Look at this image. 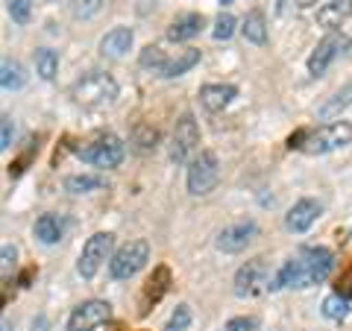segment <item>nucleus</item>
<instances>
[{"instance_id":"obj_1","label":"nucleus","mask_w":352,"mask_h":331,"mask_svg":"<svg viewBox=\"0 0 352 331\" xmlns=\"http://www.w3.org/2000/svg\"><path fill=\"white\" fill-rule=\"evenodd\" d=\"M335 267V255L326 247H305L296 255L279 267L276 273V284L279 288H291V290H305V288H317L323 284Z\"/></svg>"},{"instance_id":"obj_2","label":"nucleus","mask_w":352,"mask_h":331,"mask_svg":"<svg viewBox=\"0 0 352 331\" xmlns=\"http://www.w3.org/2000/svg\"><path fill=\"white\" fill-rule=\"evenodd\" d=\"M71 97L76 106L82 109H103L118 100V82L112 73L106 71H88L74 82Z\"/></svg>"},{"instance_id":"obj_3","label":"nucleus","mask_w":352,"mask_h":331,"mask_svg":"<svg viewBox=\"0 0 352 331\" xmlns=\"http://www.w3.org/2000/svg\"><path fill=\"white\" fill-rule=\"evenodd\" d=\"M346 144H352V124H346V120H332V124H323L317 129H305L300 150L305 156H326V152H335Z\"/></svg>"},{"instance_id":"obj_4","label":"nucleus","mask_w":352,"mask_h":331,"mask_svg":"<svg viewBox=\"0 0 352 331\" xmlns=\"http://www.w3.org/2000/svg\"><path fill=\"white\" fill-rule=\"evenodd\" d=\"M267 290H279V284L264 258H252L235 273V296H241V299L244 296H261Z\"/></svg>"},{"instance_id":"obj_5","label":"nucleus","mask_w":352,"mask_h":331,"mask_svg":"<svg viewBox=\"0 0 352 331\" xmlns=\"http://www.w3.org/2000/svg\"><path fill=\"white\" fill-rule=\"evenodd\" d=\"M147 261H150V244L144 238H135L112 255V261H109V275L118 279V282L132 279L135 273H141L147 267Z\"/></svg>"},{"instance_id":"obj_6","label":"nucleus","mask_w":352,"mask_h":331,"mask_svg":"<svg viewBox=\"0 0 352 331\" xmlns=\"http://www.w3.org/2000/svg\"><path fill=\"white\" fill-rule=\"evenodd\" d=\"M112 244L115 238L109 235V231H97V235H91L82 244V252H80V261H76V273L82 275L85 282H91L97 273H100V267L106 261H112Z\"/></svg>"},{"instance_id":"obj_7","label":"nucleus","mask_w":352,"mask_h":331,"mask_svg":"<svg viewBox=\"0 0 352 331\" xmlns=\"http://www.w3.org/2000/svg\"><path fill=\"white\" fill-rule=\"evenodd\" d=\"M188 194L191 196H206L212 194L220 182V161L212 150H203L200 156H194L188 164Z\"/></svg>"},{"instance_id":"obj_8","label":"nucleus","mask_w":352,"mask_h":331,"mask_svg":"<svg viewBox=\"0 0 352 331\" xmlns=\"http://www.w3.org/2000/svg\"><path fill=\"white\" fill-rule=\"evenodd\" d=\"M124 156H126V147H124V141H120L118 135H100L97 141H91L88 147L80 150V159L85 164H91V168H103V170L118 168V164L124 161Z\"/></svg>"},{"instance_id":"obj_9","label":"nucleus","mask_w":352,"mask_h":331,"mask_svg":"<svg viewBox=\"0 0 352 331\" xmlns=\"http://www.w3.org/2000/svg\"><path fill=\"white\" fill-rule=\"evenodd\" d=\"M109 317H112V305L103 302V299H88V302L74 308L65 328L68 331H94L103 323H109Z\"/></svg>"},{"instance_id":"obj_10","label":"nucleus","mask_w":352,"mask_h":331,"mask_svg":"<svg viewBox=\"0 0 352 331\" xmlns=\"http://www.w3.org/2000/svg\"><path fill=\"white\" fill-rule=\"evenodd\" d=\"M200 144V126H197L194 115H182L176 120V129H173V138H170V159L176 164H185L188 156Z\"/></svg>"},{"instance_id":"obj_11","label":"nucleus","mask_w":352,"mask_h":331,"mask_svg":"<svg viewBox=\"0 0 352 331\" xmlns=\"http://www.w3.org/2000/svg\"><path fill=\"white\" fill-rule=\"evenodd\" d=\"M346 36L344 32H329L323 41H317V47L311 50V56H308V73L311 76H323L326 68L332 65L340 53L346 50Z\"/></svg>"},{"instance_id":"obj_12","label":"nucleus","mask_w":352,"mask_h":331,"mask_svg":"<svg viewBox=\"0 0 352 331\" xmlns=\"http://www.w3.org/2000/svg\"><path fill=\"white\" fill-rule=\"evenodd\" d=\"M256 235H258V226L252 223V220H241V223H232V226H226L223 231H217L214 247L220 252H226V255H235V252H244L252 244V238Z\"/></svg>"},{"instance_id":"obj_13","label":"nucleus","mask_w":352,"mask_h":331,"mask_svg":"<svg viewBox=\"0 0 352 331\" xmlns=\"http://www.w3.org/2000/svg\"><path fill=\"white\" fill-rule=\"evenodd\" d=\"M323 214V205L317 203V200H300V203H294L288 208V214H285V226H288V231H294V235H302V231H308L314 223H317V217Z\"/></svg>"},{"instance_id":"obj_14","label":"nucleus","mask_w":352,"mask_h":331,"mask_svg":"<svg viewBox=\"0 0 352 331\" xmlns=\"http://www.w3.org/2000/svg\"><path fill=\"white\" fill-rule=\"evenodd\" d=\"M197 97H200V106L206 112H223V109L238 97V88L229 85V82H208L200 88Z\"/></svg>"},{"instance_id":"obj_15","label":"nucleus","mask_w":352,"mask_h":331,"mask_svg":"<svg viewBox=\"0 0 352 331\" xmlns=\"http://www.w3.org/2000/svg\"><path fill=\"white\" fill-rule=\"evenodd\" d=\"M170 288V270L168 267H156L153 275L144 282V293H141V314H147Z\"/></svg>"},{"instance_id":"obj_16","label":"nucleus","mask_w":352,"mask_h":331,"mask_svg":"<svg viewBox=\"0 0 352 331\" xmlns=\"http://www.w3.org/2000/svg\"><path fill=\"white\" fill-rule=\"evenodd\" d=\"M349 18H352V0H329V3L317 9V27L332 30V32Z\"/></svg>"},{"instance_id":"obj_17","label":"nucleus","mask_w":352,"mask_h":331,"mask_svg":"<svg viewBox=\"0 0 352 331\" xmlns=\"http://www.w3.org/2000/svg\"><path fill=\"white\" fill-rule=\"evenodd\" d=\"M132 30L129 27H115V30H109L106 36L100 38V53L109 59H124L129 47H132Z\"/></svg>"},{"instance_id":"obj_18","label":"nucleus","mask_w":352,"mask_h":331,"mask_svg":"<svg viewBox=\"0 0 352 331\" xmlns=\"http://www.w3.org/2000/svg\"><path fill=\"white\" fill-rule=\"evenodd\" d=\"M206 27V18L200 12H188V15H179L173 21V24L168 27V38L170 41H188L194 36H200Z\"/></svg>"},{"instance_id":"obj_19","label":"nucleus","mask_w":352,"mask_h":331,"mask_svg":"<svg viewBox=\"0 0 352 331\" xmlns=\"http://www.w3.org/2000/svg\"><path fill=\"white\" fill-rule=\"evenodd\" d=\"M241 36H244L250 44H264L267 41V18H264L261 9L247 12L244 24H241Z\"/></svg>"},{"instance_id":"obj_20","label":"nucleus","mask_w":352,"mask_h":331,"mask_svg":"<svg viewBox=\"0 0 352 331\" xmlns=\"http://www.w3.org/2000/svg\"><path fill=\"white\" fill-rule=\"evenodd\" d=\"M197 62H200V50L185 47V50L176 53L173 59H168V65H164L162 76H164V80H173V76H182V73H188Z\"/></svg>"},{"instance_id":"obj_21","label":"nucleus","mask_w":352,"mask_h":331,"mask_svg":"<svg viewBox=\"0 0 352 331\" xmlns=\"http://www.w3.org/2000/svg\"><path fill=\"white\" fill-rule=\"evenodd\" d=\"M352 103V82H346L344 88H340V91H335L332 97H329V100L317 109V117L320 120H329V124H332V120L344 112V109Z\"/></svg>"},{"instance_id":"obj_22","label":"nucleus","mask_w":352,"mask_h":331,"mask_svg":"<svg viewBox=\"0 0 352 331\" xmlns=\"http://www.w3.org/2000/svg\"><path fill=\"white\" fill-rule=\"evenodd\" d=\"M36 238L41 240V244H47V247H53V244H59L62 240V231H65V226H62V217H56V214H41L38 220H36Z\"/></svg>"},{"instance_id":"obj_23","label":"nucleus","mask_w":352,"mask_h":331,"mask_svg":"<svg viewBox=\"0 0 352 331\" xmlns=\"http://www.w3.org/2000/svg\"><path fill=\"white\" fill-rule=\"evenodd\" d=\"M0 85H3V91H18V88H24L27 85L24 65L15 62V59H3V65H0Z\"/></svg>"},{"instance_id":"obj_24","label":"nucleus","mask_w":352,"mask_h":331,"mask_svg":"<svg viewBox=\"0 0 352 331\" xmlns=\"http://www.w3.org/2000/svg\"><path fill=\"white\" fill-rule=\"evenodd\" d=\"M106 182L100 176H91V173H74V176H65V191L68 194H88V191H97L103 187Z\"/></svg>"},{"instance_id":"obj_25","label":"nucleus","mask_w":352,"mask_h":331,"mask_svg":"<svg viewBox=\"0 0 352 331\" xmlns=\"http://www.w3.org/2000/svg\"><path fill=\"white\" fill-rule=\"evenodd\" d=\"M59 71V56H56V50H50V47H41L36 53V73L41 76L44 82H50L53 76H56Z\"/></svg>"},{"instance_id":"obj_26","label":"nucleus","mask_w":352,"mask_h":331,"mask_svg":"<svg viewBox=\"0 0 352 331\" xmlns=\"http://www.w3.org/2000/svg\"><path fill=\"white\" fill-rule=\"evenodd\" d=\"M323 317L332 319V323H340V319H346V317H349V299H346V296H340V293L326 296V299H323Z\"/></svg>"},{"instance_id":"obj_27","label":"nucleus","mask_w":352,"mask_h":331,"mask_svg":"<svg viewBox=\"0 0 352 331\" xmlns=\"http://www.w3.org/2000/svg\"><path fill=\"white\" fill-rule=\"evenodd\" d=\"M141 68H147V71H153V73H159L162 76V71H164V65H168V56L162 53V47H156V44H150V47H144L141 50Z\"/></svg>"},{"instance_id":"obj_28","label":"nucleus","mask_w":352,"mask_h":331,"mask_svg":"<svg viewBox=\"0 0 352 331\" xmlns=\"http://www.w3.org/2000/svg\"><path fill=\"white\" fill-rule=\"evenodd\" d=\"M188 326H191V308L188 305H176V311L170 314L164 331H188Z\"/></svg>"},{"instance_id":"obj_29","label":"nucleus","mask_w":352,"mask_h":331,"mask_svg":"<svg viewBox=\"0 0 352 331\" xmlns=\"http://www.w3.org/2000/svg\"><path fill=\"white\" fill-rule=\"evenodd\" d=\"M235 36V18L229 12H220L217 21H214V38L217 41H229Z\"/></svg>"},{"instance_id":"obj_30","label":"nucleus","mask_w":352,"mask_h":331,"mask_svg":"<svg viewBox=\"0 0 352 331\" xmlns=\"http://www.w3.org/2000/svg\"><path fill=\"white\" fill-rule=\"evenodd\" d=\"M9 15H12L15 24H30V18H32V3L30 0H9Z\"/></svg>"},{"instance_id":"obj_31","label":"nucleus","mask_w":352,"mask_h":331,"mask_svg":"<svg viewBox=\"0 0 352 331\" xmlns=\"http://www.w3.org/2000/svg\"><path fill=\"white\" fill-rule=\"evenodd\" d=\"M132 138H135V144H138L141 150H150V147H156L159 132L153 129V126H147V124H138L135 132H132Z\"/></svg>"},{"instance_id":"obj_32","label":"nucleus","mask_w":352,"mask_h":331,"mask_svg":"<svg viewBox=\"0 0 352 331\" xmlns=\"http://www.w3.org/2000/svg\"><path fill=\"white\" fill-rule=\"evenodd\" d=\"M74 15L76 18H91L103 9V0H74Z\"/></svg>"},{"instance_id":"obj_33","label":"nucleus","mask_w":352,"mask_h":331,"mask_svg":"<svg viewBox=\"0 0 352 331\" xmlns=\"http://www.w3.org/2000/svg\"><path fill=\"white\" fill-rule=\"evenodd\" d=\"M258 328V319L256 317H232L226 323L223 331H256Z\"/></svg>"},{"instance_id":"obj_34","label":"nucleus","mask_w":352,"mask_h":331,"mask_svg":"<svg viewBox=\"0 0 352 331\" xmlns=\"http://www.w3.org/2000/svg\"><path fill=\"white\" fill-rule=\"evenodd\" d=\"M335 293H340V296H346V299L352 302V264L349 267L340 273V279H338V290Z\"/></svg>"},{"instance_id":"obj_35","label":"nucleus","mask_w":352,"mask_h":331,"mask_svg":"<svg viewBox=\"0 0 352 331\" xmlns=\"http://www.w3.org/2000/svg\"><path fill=\"white\" fill-rule=\"evenodd\" d=\"M12 147V117H3V129H0V150Z\"/></svg>"},{"instance_id":"obj_36","label":"nucleus","mask_w":352,"mask_h":331,"mask_svg":"<svg viewBox=\"0 0 352 331\" xmlns=\"http://www.w3.org/2000/svg\"><path fill=\"white\" fill-rule=\"evenodd\" d=\"M18 258V249L12 244H3V270H9V264H15Z\"/></svg>"},{"instance_id":"obj_37","label":"nucleus","mask_w":352,"mask_h":331,"mask_svg":"<svg viewBox=\"0 0 352 331\" xmlns=\"http://www.w3.org/2000/svg\"><path fill=\"white\" fill-rule=\"evenodd\" d=\"M296 3H300V6H305V9H308V6H317V3H320V0H296Z\"/></svg>"},{"instance_id":"obj_38","label":"nucleus","mask_w":352,"mask_h":331,"mask_svg":"<svg viewBox=\"0 0 352 331\" xmlns=\"http://www.w3.org/2000/svg\"><path fill=\"white\" fill-rule=\"evenodd\" d=\"M3 331H12V323H9L6 317H3Z\"/></svg>"},{"instance_id":"obj_39","label":"nucleus","mask_w":352,"mask_h":331,"mask_svg":"<svg viewBox=\"0 0 352 331\" xmlns=\"http://www.w3.org/2000/svg\"><path fill=\"white\" fill-rule=\"evenodd\" d=\"M220 3H235V0H220Z\"/></svg>"}]
</instances>
